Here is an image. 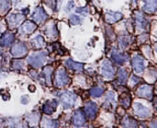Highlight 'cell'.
Listing matches in <instances>:
<instances>
[{"label":"cell","mask_w":157,"mask_h":128,"mask_svg":"<svg viewBox=\"0 0 157 128\" xmlns=\"http://www.w3.org/2000/svg\"><path fill=\"white\" fill-rule=\"evenodd\" d=\"M58 95L64 109L72 108L76 101V96L73 92H70V91H63V92H60Z\"/></svg>","instance_id":"6da1fadb"},{"label":"cell","mask_w":157,"mask_h":128,"mask_svg":"<svg viewBox=\"0 0 157 128\" xmlns=\"http://www.w3.org/2000/svg\"><path fill=\"white\" fill-rule=\"evenodd\" d=\"M46 58H47V53L46 52H41V53H37V54L29 55L28 57V62L33 67L38 68V67H40V66H43Z\"/></svg>","instance_id":"7a4b0ae2"},{"label":"cell","mask_w":157,"mask_h":128,"mask_svg":"<svg viewBox=\"0 0 157 128\" xmlns=\"http://www.w3.org/2000/svg\"><path fill=\"white\" fill-rule=\"evenodd\" d=\"M69 83H70V78L67 76L65 70L63 68H59L55 76V85L59 88H62Z\"/></svg>","instance_id":"3957f363"},{"label":"cell","mask_w":157,"mask_h":128,"mask_svg":"<svg viewBox=\"0 0 157 128\" xmlns=\"http://www.w3.org/2000/svg\"><path fill=\"white\" fill-rule=\"evenodd\" d=\"M100 73L107 79H111L114 77V67L112 66L111 62H109V60H105L101 64Z\"/></svg>","instance_id":"277c9868"},{"label":"cell","mask_w":157,"mask_h":128,"mask_svg":"<svg viewBox=\"0 0 157 128\" xmlns=\"http://www.w3.org/2000/svg\"><path fill=\"white\" fill-rule=\"evenodd\" d=\"M132 66L133 69L136 73L140 74L144 70L145 67V64H144V59L140 56V55H136L132 58Z\"/></svg>","instance_id":"5b68a950"},{"label":"cell","mask_w":157,"mask_h":128,"mask_svg":"<svg viewBox=\"0 0 157 128\" xmlns=\"http://www.w3.org/2000/svg\"><path fill=\"white\" fill-rule=\"evenodd\" d=\"M48 18L47 13L44 11V9L41 6H39L35 9V11L32 14V19L36 21L37 23H41L43 22L46 18Z\"/></svg>","instance_id":"8992f818"},{"label":"cell","mask_w":157,"mask_h":128,"mask_svg":"<svg viewBox=\"0 0 157 128\" xmlns=\"http://www.w3.org/2000/svg\"><path fill=\"white\" fill-rule=\"evenodd\" d=\"M137 95L141 98L152 99L153 97V88L149 85H143L137 90Z\"/></svg>","instance_id":"52a82bcc"},{"label":"cell","mask_w":157,"mask_h":128,"mask_svg":"<svg viewBox=\"0 0 157 128\" xmlns=\"http://www.w3.org/2000/svg\"><path fill=\"white\" fill-rule=\"evenodd\" d=\"M133 108H134L135 114H136L139 117H141V118L149 117L150 114H151L150 110H149L147 107L144 106L143 104H141V103H139V102H136V103L134 104Z\"/></svg>","instance_id":"ba28073f"},{"label":"cell","mask_w":157,"mask_h":128,"mask_svg":"<svg viewBox=\"0 0 157 128\" xmlns=\"http://www.w3.org/2000/svg\"><path fill=\"white\" fill-rule=\"evenodd\" d=\"M11 54L15 57H20L23 56L27 53V48L22 43H17L16 45H13L11 47Z\"/></svg>","instance_id":"9c48e42d"},{"label":"cell","mask_w":157,"mask_h":128,"mask_svg":"<svg viewBox=\"0 0 157 128\" xmlns=\"http://www.w3.org/2000/svg\"><path fill=\"white\" fill-rule=\"evenodd\" d=\"M85 111H86V114L87 116L88 119H94L98 114V106L96 103L94 102H88L86 103V107H85Z\"/></svg>","instance_id":"30bf717a"},{"label":"cell","mask_w":157,"mask_h":128,"mask_svg":"<svg viewBox=\"0 0 157 128\" xmlns=\"http://www.w3.org/2000/svg\"><path fill=\"white\" fill-rule=\"evenodd\" d=\"M24 18H25L24 15L12 13L7 17V21H8V24H9L10 27H15L17 24H19V22H21Z\"/></svg>","instance_id":"8fae6325"},{"label":"cell","mask_w":157,"mask_h":128,"mask_svg":"<svg viewBox=\"0 0 157 128\" xmlns=\"http://www.w3.org/2000/svg\"><path fill=\"white\" fill-rule=\"evenodd\" d=\"M122 18H123V15L121 13H119V12H107L106 16H105L106 21L108 23H110V24L119 21Z\"/></svg>","instance_id":"7c38bea8"},{"label":"cell","mask_w":157,"mask_h":128,"mask_svg":"<svg viewBox=\"0 0 157 128\" xmlns=\"http://www.w3.org/2000/svg\"><path fill=\"white\" fill-rule=\"evenodd\" d=\"M74 124L77 127H82L86 124L85 115L83 112H81L80 110H77L74 114Z\"/></svg>","instance_id":"4fadbf2b"},{"label":"cell","mask_w":157,"mask_h":128,"mask_svg":"<svg viewBox=\"0 0 157 128\" xmlns=\"http://www.w3.org/2000/svg\"><path fill=\"white\" fill-rule=\"evenodd\" d=\"M56 107H57V102L55 100H52V101H48L45 102L42 110L46 114H52L53 112H55Z\"/></svg>","instance_id":"5bb4252c"},{"label":"cell","mask_w":157,"mask_h":128,"mask_svg":"<svg viewBox=\"0 0 157 128\" xmlns=\"http://www.w3.org/2000/svg\"><path fill=\"white\" fill-rule=\"evenodd\" d=\"M128 58H129V55L121 54V53L117 52L116 50H114L112 53V59L118 65H122L123 63H125L127 61Z\"/></svg>","instance_id":"9a60e30c"},{"label":"cell","mask_w":157,"mask_h":128,"mask_svg":"<svg viewBox=\"0 0 157 128\" xmlns=\"http://www.w3.org/2000/svg\"><path fill=\"white\" fill-rule=\"evenodd\" d=\"M144 6H143L144 10L147 13H155L156 11L157 0H144Z\"/></svg>","instance_id":"2e32d148"},{"label":"cell","mask_w":157,"mask_h":128,"mask_svg":"<svg viewBox=\"0 0 157 128\" xmlns=\"http://www.w3.org/2000/svg\"><path fill=\"white\" fill-rule=\"evenodd\" d=\"M36 28H37V25L35 23H32L31 21H26L21 26L20 30H21V33L28 34V33H31L32 31H34Z\"/></svg>","instance_id":"e0dca14e"},{"label":"cell","mask_w":157,"mask_h":128,"mask_svg":"<svg viewBox=\"0 0 157 128\" xmlns=\"http://www.w3.org/2000/svg\"><path fill=\"white\" fill-rule=\"evenodd\" d=\"M15 40V36L13 33H10V32H7L6 34L3 35V37L0 39V42L3 46H8L10 45Z\"/></svg>","instance_id":"ac0fdd59"},{"label":"cell","mask_w":157,"mask_h":128,"mask_svg":"<svg viewBox=\"0 0 157 128\" xmlns=\"http://www.w3.org/2000/svg\"><path fill=\"white\" fill-rule=\"evenodd\" d=\"M30 42H31V45L34 48H40V47H43L45 45L44 39L40 35H37L34 38H32L31 41H30Z\"/></svg>","instance_id":"d6986e66"},{"label":"cell","mask_w":157,"mask_h":128,"mask_svg":"<svg viewBox=\"0 0 157 128\" xmlns=\"http://www.w3.org/2000/svg\"><path fill=\"white\" fill-rule=\"evenodd\" d=\"M65 65L68 68L70 69H74V70H77V71H81L84 68V65L80 64V63H76L75 61H73L72 59H68L65 61Z\"/></svg>","instance_id":"ffe728a7"},{"label":"cell","mask_w":157,"mask_h":128,"mask_svg":"<svg viewBox=\"0 0 157 128\" xmlns=\"http://www.w3.org/2000/svg\"><path fill=\"white\" fill-rule=\"evenodd\" d=\"M135 16H136V22H137L138 28L143 29V30L145 29L147 26V20L144 18V15H142L140 12H136Z\"/></svg>","instance_id":"44dd1931"},{"label":"cell","mask_w":157,"mask_h":128,"mask_svg":"<svg viewBox=\"0 0 157 128\" xmlns=\"http://www.w3.org/2000/svg\"><path fill=\"white\" fill-rule=\"evenodd\" d=\"M40 115L39 114H29L28 116H27V120L29 122V124H31V125H37L38 123H39V120H40Z\"/></svg>","instance_id":"7402d4cb"},{"label":"cell","mask_w":157,"mask_h":128,"mask_svg":"<svg viewBox=\"0 0 157 128\" xmlns=\"http://www.w3.org/2000/svg\"><path fill=\"white\" fill-rule=\"evenodd\" d=\"M45 33L49 37H54V36H56L57 35V30H56L55 25L54 24H52V25L47 26L46 30H45Z\"/></svg>","instance_id":"603a6c76"},{"label":"cell","mask_w":157,"mask_h":128,"mask_svg":"<svg viewBox=\"0 0 157 128\" xmlns=\"http://www.w3.org/2000/svg\"><path fill=\"white\" fill-rule=\"evenodd\" d=\"M52 68L51 66H47L43 70V74L45 76V79L48 85H51L52 82Z\"/></svg>","instance_id":"cb8c5ba5"},{"label":"cell","mask_w":157,"mask_h":128,"mask_svg":"<svg viewBox=\"0 0 157 128\" xmlns=\"http://www.w3.org/2000/svg\"><path fill=\"white\" fill-rule=\"evenodd\" d=\"M127 78H128V73L125 69L121 68L119 70V80L121 84H125L127 82Z\"/></svg>","instance_id":"d4e9b609"},{"label":"cell","mask_w":157,"mask_h":128,"mask_svg":"<svg viewBox=\"0 0 157 128\" xmlns=\"http://www.w3.org/2000/svg\"><path fill=\"white\" fill-rule=\"evenodd\" d=\"M10 6L9 0H0V13L5 14Z\"/></svg>","instance_id":"484cf974"},{"label":"cell","mask_w":157,"mask_h":128,"mask_svg":"<svg viewBox=\"0 0 157 128\" xmlns=\"http://www.w3.org/2000/svg\"><path fill=\"white\" fill-rule=\"evenodd\" d=\"M104 93V90L102 88H99V87H97V88H94L90 90V94L91 96L95 97V98H98V97H101L102 94Z\"/></svg>","instance_id":"4316f807"},{"label":"cell","mask_w":157,"mask_h":128,"mask_svg":"<svg viewBox=\"0 0 157 128\" xmlns=\"http://www.w3.org/2000/svg\"><path fill=\"white\" fill-rule=\"evenodd\" d=\"M120 102H121V104L124 108H129L130 104H131V102H132V99H131V97L129 95L128 96H123V97H121V99H120Z\"/></svg>","instance_id":"83f0119b"},{"label":"cell","mask_w":157,"mask_h":128,"mask_svg":"<svg viewBox=\"0 0 157 128\" xmlns=\"http://www.w3.org/2000/svg\"><path fill=\"white\" fill-rule=\"evenodd\" d=\"M69 22L71 23V25H79L82 22V18L79 16L71 15L69 18Z\"/></svg>","instance_id":"f1b7e54d"},{"label":"cell","mask_w":157,"mask_h":128,"mask_svg":"<svg viewBox=\"0 0 157 128\" xmlns=\"http://www.w3.org/2000/svg\"><path fill=\"white\" fill-rule=\"evenodd\" d=\"M119 44L121 49H125L129 44V38L127 36H121L119 39Z\"/></svg>","instance_id":"f546056e"},{"label":"cell","mask_w":157,"mask_h":128,"mask_svg":"<svg viewBox=\"0 0 157 128\" xmlns=\"http://www.w3.org/2000/svg\"><path fill=\"white\" fill-rule=\"evenodd\" d=\"M42 126H48V127H58L59 124L56 120H45L43 123H42Z\"/></svg>","instance_id":"4dcf8cb0"},{"label":"cell","mask_w":157,"mask_h":128,"mask_svg":"<svg viewBox=\"0 0 157 128\" xmlns=\"http://www.w3.org/2000/svg\"><path fill=\"white\" fill-rule=\"evenodd\" d=\"M123 125H124L126 127H137V123H136V121L133 120V119H132V118H129V117L126 118V119L124 120Z\"/></svg>","instance_id":"1f68e13d"},{"label":"cell","mask_w":157,"mask_h":128,"mask_svg":"<svg viewBox=\"0 0 157 128\" xmlns=\"http://www.w3.org/2000/svg\"><path fill=\"white\" fill-rule=\"evenodd\" d=\"M24 62L23 61H21V60H15V61H13V63H12V66L13 67H15V68H19V69H21V68H23L24 67Z\"/></svg>","instance_id":"d6a6232c"},{"label":"cell","mask_w":157,"mask_h":128,"mask_svg":"<svg viewBox=\"0 0 157 128\" xmlns=\"http://www.w3.org/2000/svg\"><path fill=\"white\" fill-rule=\"evenodd\" d=\"M75 12L78 14H81L83 16H86L88 14V8L87 7H77Z\"/></svg>","instance_id":"836d02e7"},{"label":"cell","mask_w":157,"mask_h":128,"mask_svg":"<svg viewBox=\"0 0 157 128\" xmlns=\"http://www.w3.org/2000/svg\"><path fill=\"white\" fill-rule=\"evenodd\" d=\"M74 6H75V2H74V1H69V2L67 3L66 7H65V11H66V12L70 11L72 8H74Z\"/></svg>","instance_id":"e575fe53"},{"label":"cell","mask_w":157,"mask_h":128,"mask_svg":"<svg viewBox=\"0 0 157 128\" xmlns=\"http://www.w3.org/2000/svg\"><path fill=\"white\" fill-rule=\"evenodd\" d=\"M139 81H140V78H139L138 77H136L135 75L132 76L131 80H130V82H132V85H135V84H137Z\"/></svg>","instance_id":"d590c367"},{"label":"cell","mask_w":157,"mask_h":128,"mask_svg":"<svg viewBox=\"0 0 157 128\" xmlns=\"http://www.w3.org/2000/svg\"><path fill=\"white\" fill-rule=\"evenodd\" d=\"M21 103L22 104H27V103H29V98L26 95V96H22L21 97Z\"/></svg>","instance_id":"8d00e7d4"},{"label":"cell","mask_w":157,"mask_h":128,"mask_svg":"<svg viewBox=\"0 0 157 128\" xmlns=\"http://www.w3.org/2000/svg\"><path fill=\"white\" fill-rule=\"evenodd\" d=\"M2 30H3V26L0 25V35H1V33H2Z\"/></svg>","instance_id":"74e56055"},{"label":"cell","mask_w":157,"mask_h":128,"mask_svg":"<svg viewBox=\"0 0 157 128\" xmlns=\"http://www.w3.org/2000/svg\"><path fill=\"white\" fill-rule=\"evenodd\" d=\"M0 53H1V47H0Z\"/></svg>","instance_id":"f35d334b"}]
</instances>
